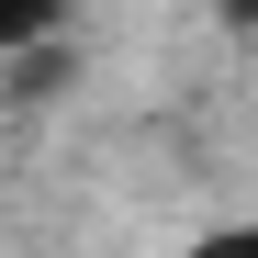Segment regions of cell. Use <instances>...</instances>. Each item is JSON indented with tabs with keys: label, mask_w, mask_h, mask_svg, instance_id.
I'll use <instances>...</instances> for the list:
<instances>
[{
	"label": "cell",
	"mask_w": 258,
	"mask_h": 258,
	"mask_svg": "<svg viewBox=\"0 0 258 258\" xmlns=\"http://www.w3.org/2000/svg\"><path fill=\"white\" fill-rule=\"evenodd\" d=\"M202 258H258V236H213V247H202Z\"/></svg>",
	"instance_id": "obj_1"
}]
</instances>
